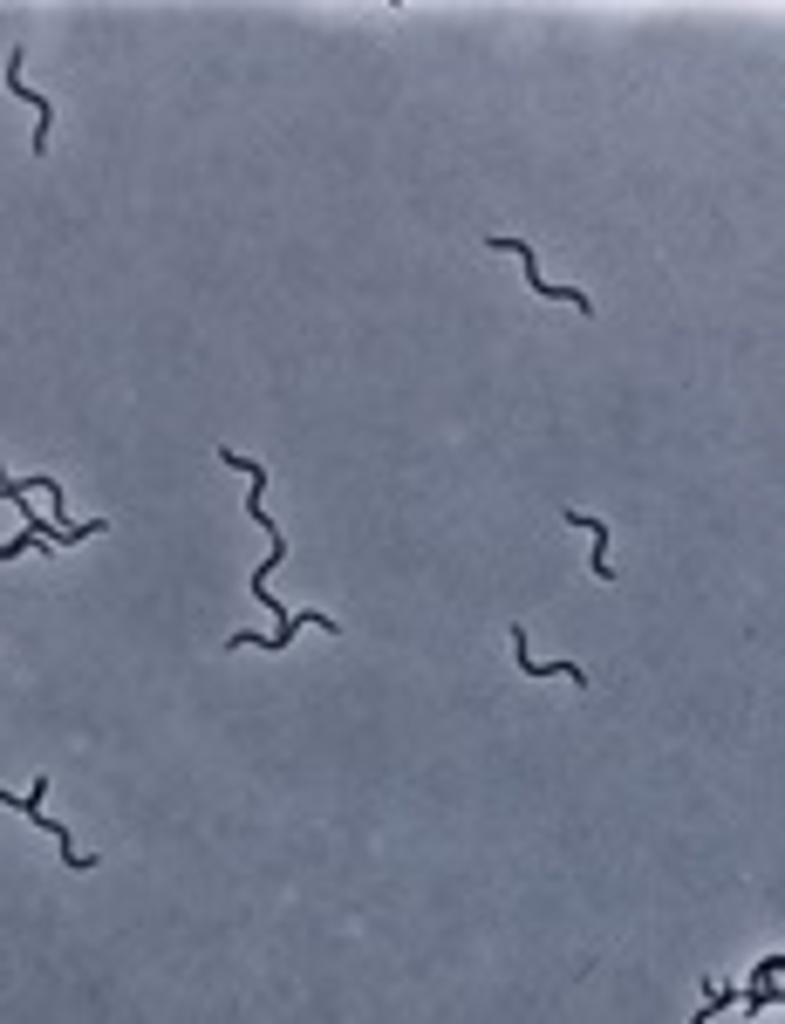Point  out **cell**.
<instances>
[{
	"instance_id": "obj_1",
	"label": "cell",
	"mask_w": 785,
	"mask_h": 1024,
	"mask_svg": "<svg viewBox=\"0 0 785 1024\" xmlns=\"http://www.w3.org/2000/svg\"><path fill=\"white\" fill-rule=\"evenodd\" d=\"M7 96H21V103L35 110V123H41V130H35V151H48V130H55V103H48V96H35V89L21 82V48L7 55Z\"/></svg>"
},
{
	"instance_id": "obj_2",
	"label": "cell",
	"mask_w": 785,
	"mask_h": 1024,
	"mask_svg": "<svg viewBox=\"0 0 785 1024\" xmlns=\"http://www.w3.org/2000/svg\"><path fill=\"white\" fill-rule=\"evenodd\" d=\"M492 253H519V267H526V280H533V294H553V301L588 308V294H581V287H547V274H540V260H533V246H526V239H492Z\"/></svg>"
},
{
	"instance_id": "obj_3",
	"label": "cell",
	"mask_w": 785,
	"mask_h": 1024,
	"mask_svg": "<svg viewBox=\"0 0 785 1024\" xmlns=\"http://www.w3.org/2000/svg\"><path fill=\"white\" fill-rule=\"evenodd\" d=\"M512 656H519V670H526V676H574V683H588V676L574 670V663H533V649H526V629H512Z\"/></svg>"
},
{
	"instance_id": "obj_4",
	"label": "cell",
	"mask_w": 785,
	"mask_h": 1024,
	"mask_svg": "<svg viewBox=\"0 0 785 1024\" xmlns=\"http://www.w3.org/2000/svg\"><path fill=\"white\" fill-rule=\"evenodd\" d=\"M567 519H574V526H588V533H594V574L608 581V574H615V567H608V526H601L594 512H567Z\"/></svg>"
},
{
	"instance_id": "obj_5",
	"label": "cell",
	"mask_w": 785,
	"mask_h": 1024,
	"mask_svg": "<svg viewBox=\"0 0 785 1024\" xmlns=\"http://www.w3.org/2000/svg\"><path fill=\"white\" fill-rule=\"evenodd\" d=\"M731 1004H738L731 990H710V1004H704V1011H697V1024H710V1018H717V1011H731Z\"/></svg>"
}]
</instances>
